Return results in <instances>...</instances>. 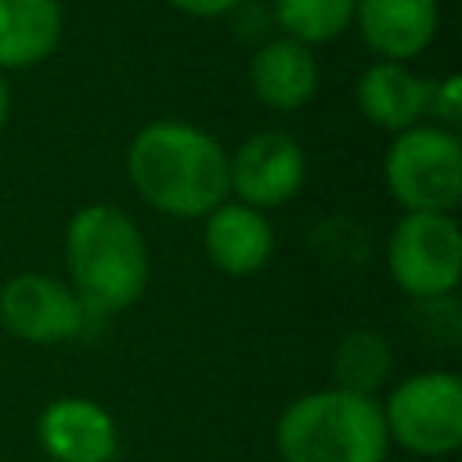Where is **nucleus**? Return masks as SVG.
<instances>
[{"instance_id": "obj_12", "label": "nucleus", "mask_w": 462, "mask_h": 462, "mask_svg": "<svg viewBox=\"0 0 462 462\" xmlns=\"http://www.w3.org/2000/svg\"><path fill=\"white\" fill-rule=\"evenodd\" d=\"M249 83H253V94L267 108L292 112L314 97L318 61L310 54V47H303L289 36L267 40L263 47H256V54L249 61Z\"/></svg>"}, {"instance_id": "obj_10", "label": "nucleus", "mask_w": 462, "mask_h": 462, "mask_svg": "<svg viewBox=\"0 0 462 462\" xmlns=\"http://www.w3.org/2000/svg\"><path fill=\"white\" fill-rule=\"evenodd\" d=\"M354 18L375 54L404 65L433 43L440 7L437 0H357Z\"/></svg>"}, {"instance_id": "obj_7", "label": "nucleus", "mask_w": 462, "mask_h": 462, "mask_svg": "<svg viewBox=\"0 0 462 462\" xmlns=\"http://www.w3.org/2000/svg\"><path fill=\"white\" fill-rule=\"evenodd\" d=\"M83 318V300L47 274H14L0 289V321L25 343H65L79 336Z\"/></svg>"}, {"instance_id": "obj_9", "label": "nucleus", "mask_w": 462, "mask_h": 462, "mask_svg": "<svg viewBox=\"0 0 462 462\" xmlns=\"http://www.w3.org/2000/svg\"><path fill=\"white\" fill-rule=\"evenodd\" d=\"M40 448L51 462H112L119 433L112 415L87 397H58L40 411Z\"/></svg>"}, {"instance_id": "obj_20", "label": "nucleus", "mask_w": 462, "mask_h": 462, "mask_svg": "<svg viewBox=\"0 0 462 462\" xmlns=\"http://www.w3.org/2000/svg\"><path fill=\"white\" fill-rule=\"evenodd\" d=\"M7 116H11V87H7V79L0 76V130H4Z\"/></svg>"}, {"instance_id": "obj_2", "label": "nucleus", "mask_w": 462, "mask_h": 462, "mask_svg": "<svg viewBox=\"0 0 462 462\" xmlns=\"http://www.w3.org/2000/svg\"><path fill=\"white\" fill-rule=\"evenodd\" d=\"M65 260L76 285L72 292L83 300L87 310L97 314L126 310L148 285L144 235L123 209L108 202L83 206L69 220Z\"/></svg>"}, {"instance_id": "obj_3", "label": "nucleus", "mask_w": 462, "mask_h": 462, "mask_svg": "<svg viewBox=\"0 0 462 462\" xmlns=\"http://www.w3.org/2000/svg\"><path fill=\"white\" fill-rule=\"evenodd\" d=\"M282 462H383L386 422L372 397L314 390L296 397L274 430Z\"/></svg>"}, {"instance_id": "obj_19", "label": "nucleus", "mask_w": 462, "mask_h": 462, "mask_svg": "<svg viewBox=\"0 0 462 462\" xmlns=\"http://www.w3.org/2000/svg\"><path fill=\"white\" fill-rule=\"evenodd\" d=\"M166 4L191 18H217V14H231L242 0H166Z\"/></svg>"}, {"instance_id": "obj_11", "label": "nucleus", "mask_w": 462, "mask_h": 462, "mask_svg": "<svg viewBox=\"0 0 462 462\" xmlns=\"http://www.w3.org/2000/svg\"><path fill=\"white\" fill-rule=\"evenodd\" d=\"M274 231L267 217L245 202H220L206 213V253L224 274H253L271 260Z\"/></svg>"}, {"instance_id": "obj_5", "label": "nucleus", "mask_w": 462, "mask_h": 462, "mask_svg": "<svg viewBox=\"0 0 462 462\" xmlns=\"http://www.w3.org/2000/svg\"><path fill=\"white\" fill-rule=\"evenodd\" d=\"M386 437L422 458L455 455L462 444V379L455 372H419L404 379L383 408Z\"/></svg>"}, {"instance_id": "obj_8", "label": "nucleus", "mask_w": 462, "mask_h": 462, "mask_svg": "<svg viewBox=\"0 0 462 462\" xmlns=\"http://www.w3.org/2000/svg\"><path fill=\"white\" fill-rule=\"evenodd\" d=\"M227 170H231V191L245 206L267 209L289 202L303 188L307 159L289 134L263 130L238 144L235 159H227Z\"/></svg>"}, {"instance_id": "obj_6", "label": "nucleus", "mask_w": 462, "mask_h": 462, "mask_svg": "<svg viewBox=\"0 0 462 462\" xmlns=\"http://www.w3.org/2000/svg\"><path fill=\"white\" fill-rule=\"evenodd\" d=\"M393 282L411 300L451 296L462 278V231L451 213H408L386 242Z\"/></svg>"}, {"instance_id": "obj_4", "label": "nucleus", "mask_w": 462, "mask_h": 462, "mask_svg": "<svg viewBox=\"0 0 462 462\" xmlns=\"http://www.w3.org/2000/svg\"><path fill=\"white\" fill-rule=\"evenodd\" d=\"M386 188L408 213H451L462 202V144L444 126L401 130L386 152Z\"/></svg>"}, {"instance_id": "obj_1", "label": "nucleus", "mask_w": 462, "mask_h": 462, "mask_svg": "<svg viewBox=\"0 0 462 462\" xmlns=\"http://www.w3.org/2000/svg\"><path fill=\"white\" fill-rule=\"evenodd\" d=\"M137 195L170 217H206L231 191L227 152L206 130L180 119L148 123L126 152Z\"/></svg>"}, {"instance_id": "obj_17", "label": "nucleus", "mask_w": 462, "mask_h": 462, "mask_svg": "<svg viewBox=\"0 0 462 462\" xmlns=\"http://www.w3.org/2000/svg\"><path fill=\"white\" fill-rule=\"evenodd\" d=\"M411 321L419 325V332H426L437 343H458L462 332V318L451 296H430V300H411Z\"/></svg>"}, {"instance_id": "obj_14", "label": "nucleus", "mask_w": 462, "mask_h": 462, "mask_svg": "<svg viewBox=\"0 0 462 462\" xmlns=\"http://www.w3.org/2000/svg\"><path fill=\"white\" fill-rule=\"evenodd\" d=\"M61 40L58 0H0V69L43 61Z\"/></svg>"}, {"instance_id": "obj_16", "label": "nucleus", "mask_w": 462, "mask_h": 462, "mask_svg": "<svg viewBox=\"0 0 462 462\" xmlns=\"http://www.w3.org/2000/svg\"><path fill=\"white\" fill-rule=\"evenodd\" d=\"M357 0H274V22L289 32V40L310 47L339 36L354 18Z\"/></svg>"}, {"instance_id": "obj_18", "label": "nucleus", "mask_w": 462, "mask_h": 462, "mask_svg": "<svg viewBox=\"0 0 462 462\" xmlns=\"http://www.w3.org/2000/svg\"><path fill=\"white\" fill-rule=\"evenodd\" d=\"M430 112L433 119H440L444 130L455 134V126L462 123V79L458 76H448L430 87Z\"/></svg>"}, {"instance_id": "obj_15", "label": "nucleus", "mask_w": 462, "mask_h": 462, "mask_svg": "<svg viewBox=\"0 0 462 462\" xmlns=\"http://www.w3.org/2000/svg\"><path fill=\"white\" fill-rule=\"evenodd\" d=\"M390 365H393V354H390V343L379 332H372V328L346 332L336 346V357H332L336 390L372 397L386 383Z\"/></svg>"}, {"instance_id": "obj_13", "label": "nucleus", "mask_w": 462, "mask_h": 462, "mask_svg": "<svg viewBox=\"0 0 462 462\" xmlns=\"http://www.w3.org/2000/svg\"><path fill=\"white\" fill-rule=\"evenodd\" d=\"M430 87L401 61H375L357 79V105L368 123L383 130H411L430 112Z\"/></svg>"}]
</instances>
